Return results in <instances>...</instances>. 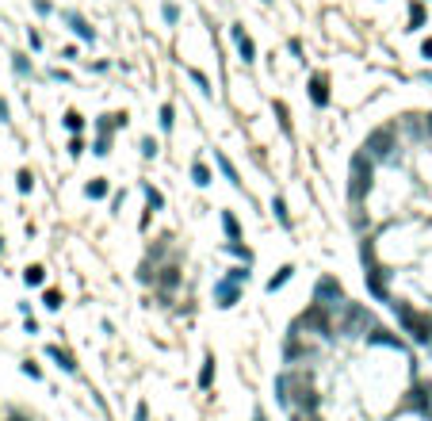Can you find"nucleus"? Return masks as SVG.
<instances>
[{
	"label": "nucleus",
	"mask_w": 432,
	"mask_h": 421,
	"mask_svg": "<svg viewBox=\"0 0 432 421\" xmlns=\"http://www.w3.org/2000/svg\"><path fill=\"white\" fill-rule=\"evenodd\" d=\"M268 4H272V0H268Z\"/></svg>",
	"instance_id": "nucleus-37"
},
{
	"label": "nucleus",
	"mask_w": 432,
	"mask_h": 421,
	"mask_svg": "<svg viewBox=\"0 0 432 421\" xmlns=\"http://www.w3.org/2000/svg\"><path fill=\"white\" fill-rule=\"evenodd\" d=\"M69 153H73V157H81V153H84V142L77 138V134H73V142H69Z\"/></svg>",
	"instance_id": "nucleus-32"
},
{
	"label": "nucleus",
	"mask_w": 432,
	"mask_h": 421,
	"mask_svg": "<svg viewBox=\"0 0 432 421\" xmlns=\"http://www.w3.org/2000/svg\"><path fill=\"white\" fill-rule=\"evenodd\" d=\"M398 406H402V410H413V413H424V418H432V380H429V375L417 372L413 380H409V387L402 391ZM398 406H394V410H398Z\"/></svg>",
	"instance_id": "nucleus-3"
},
{
	"label": "nucleus",
	"mask_w": 432,
	"mask_h": 421,
	"mask_svg": "<svg viewBox=\"0 0 432 421\" xmlns=\"http://www.w3.org/2000/svg\"><path fill=\"white\" fill-rule=\"evenodd\" d=\"M42 306H46L50 314H58L61 306H66V295H61L58 288H42Z\"/></svg>",
	"instance_id": "nucleus-18"
},
{
	"label": "nucleus",
	"mask_w": 432,
	"mask_h": 421,
	"mask_svg": "<svg viewBox=\"0 0 432 421\" xmlns=\"http://www.w3.org/2000/svg\"><path fill=\"white\" fill-rule=\"evenodd\" d=\"M249 421H272L268 406H264V402H253V410H249Z\"/></svg>",
	"instance_id": "nucleus-25"
},
{
	"label": "nucleus",
	"mask_w": 432,
	"mask_h": 421,
	"mask_svg": "<svg viewBox=\"0 0 432 421\" xmlns=\"http://www.w3.org/2000/svg\"><path fill=\"white\" fill-rule=\"evenodd\" d=\"M226 253L237 256L242 265H249V268H253V249H249V245H242V241H226Z\"/></svg>",
	"instance_id": "nucleus-22"
},
{
	"label": "nucleus",
	"mask_w": 432,
	"mask_h": 421,
	"mask_svg": "<svg viewBox=\"0 0 432 421\" xmlns=\"http://www.w3.org/2000/svg\"><path fill=\"white\" fill-rule=\"evenodd\" d=\"M210 180H215V173H210L207 161H191V184H195V188H207Z\"/></svg>",
	"instance_id": "nucleus-15"
},
{
	"label": "nucleus",
	"mask_w": 432,
	"mask_h": 421,
	"mask_svg": "<svg viewBox=\"0 0 432 421\" xmlns=\"http://www.w3.org/2000/svg\"><path fill=\"white\" fill-rule=\"evenodd\" d=\"M291 280H295V265H279V268H275L272 276H268L264 291H268V295H275V291H283V288H287V283H291Z\"/></svg>",
	"instance_id": "nucleus-9"
},
{
	"label": "nucleus",
	"mask_w": 432,
	"mask_h": 421,
	"mask_svg": "<svg viewBox=\"0 0 432 421\" xmlns=\"http://www.w3.org/2000/svg\"><path fill=\"white\" fill-rule=\"evenodd\" d=\"M173 127H176V111H173V104H165V108H161V131H173Z\"/></svg>",
	"instance_id": "nucleus-23"
},
{
	"label": "nucleus",
	"mask_w": 432,
	"mask_h": 421,
	"mask_svg": "<svg viewBox=\"0 0 432 421\" xmlns=\"http://www.w3.org/2000/svg\"><path fill=\"white\" fill-rule=\"evenodd\" d=\"M391 310H394V322H398L402 337L413 348H421V353L432 356V314L424 310V306L409 303V299H394Z\"/></svg>",
	"instance_id": "nucleus-1"
},
{
	"label": "nucleus",
	"mask_w": 432,
	"mask_h": 421,
	"mask_svg": "<svg viewBox=\"0 0 432 421\" xmlns=\"http://www.w3.org/2000/svg\"><path fill=\"white\" fill-rule=\"evenodd\" d=\"M310 303L329 306V310H341V306L348 303V295H344V283L337 280V276H317V283H314V299H310Z\"/></svg>",
	"instance_id": "nucleus-4"
},
{
	"label": "nucleus",
	"mask_w": 432,
	"mask_h": 421,
	"mask_svg": "<svg viewBox=\"0 0 432 421\" xmlns=\"http://www.w3.org/2000/svg\"><path fill=\"white\" fill-rule=\"evenodd\" d=\"M371 180H375V161L367 149H360L356 157H352V169H348V199L352 203H364L367 191H371Z\"/></svg>",
	"instance_id": "nucleus-2"
},
{
	"label": "nucleus",
	"mask_w": 432,
	"mask_h": 421,
	"mask_svg": "<svg viewBox=\"0 0 432 421\" xmlns=\"http://www.w3.org/2000/svg\"><path fill=\"white\" fill-rule=\"evenodd\" d=\"M4 421H31V418H27V413H19V410H12V413H8V418H4Z\"/></svg>",
	"instance_id": "nucleus-34"
},
{
	"label": "nucleus",
	"mask_w": 432,
	"mask_h": 421,
	"mask_svg": "<svg viewBox=\"0 0 432 421\" xmlns=\"http://www.w3.org/2000/svg\"><path fill=\"white\" fill-rule=\"evenodd\" d=\"M215 165L222 169V176L230 180V188H237V191H242V173H237V165H233V161L222 153V149H215Z\"/></svg>",
	"instance_id": "nucleus-10"
},
{
	"label": "nucleus",
	"mask_w": 432,
	"mask_h": 421,
	"mask_svg": "<svg viewBox=\"0 0 432 421\" xmlns=\"http://www.w3.org/2000/svg\"><path fill=\"white\" fill-rule=\"evenodd\" d=\"M66 24H69V27H73V31H77V35H81V39H84V42H96V31H92V27H88V24H84V19H81V16H77V12H66Z\"/></svg>",
	"instance_id": "nucleus-17"
},
{
	"label": "nucleus",
	"mask_w": 432,
	"mask_h": 421,
	"mask_svg": "<svg viewBox=\"0 0 432 421\" xmlns=\"http://www.w3.org/2000/svg\"><path fill=\"white\" fill-rule=\"evenodd\" d=\"M84 196H88V199H108V196H111L108 176H92V180L84 184Z\"/></svg>",
	"instance_id": "nucleus-12"
},
{
	"label": "nucleus",
	"mask_w": 432,
	"mask_h": 421,
	"mask_svg": "<svg viewBox=\"0 0 432 421\" xmlns=\"http://www.w3.org/2000/svg\"><path fill=\"white\" fill-rule=\"evenodd\" d=\"M23 283H27V288H46V268H42V265H27L23 268Z\"/></svg>",
	"instance_id": "nucleus-19"
},
{
	"label": "nucleus",
	"mask_w": 432,
	"mask_h": 421,
	"mask_svg": "<svg viewBox=\"0 0 432 421\" xmlns=\"http://www.w3.org/2000/svg\"><path fill=\"white\" fill-rule=\"evenodd\" d=\"M230 35H233V42H237V54H242L245 62H253V58H257V46H253V39L242 31V27H230Z\"/></svg>",
	"instance_id": "nucleus-11"
},
{
	"label": "nucleus",
	"mask_w": 432,
	"mask_h": 421,
	"mask_svg": "<svg viewBox=\"0 0 432 421\" xmlns=\"http://www.w3.org/2000/svg\"><path fill=\"white\" fill-rule=\"evenodd\" d=\"M141 196H146V211L150 215H157V211H165V196H161L153 184H141Z\"/></svg>",
	"instance_id": "nucleus-14"
},
{
	"label": "nucleus",
	"mask_w": 432,
	"mask_h": 421,
	"mask_svg": "<svg viewBox=\"0 0 432 421\" xmlns=\"http://www.w3.org/2000/svg\"><path fill=\"white\" fill-rule=\"evenodd\" d=\"M16 180H19V191H23V196L35 188V176H31V169H19V176H16Z\"/></svg>",
	"instance_id": "nucleus-26"
},
{
	"label": "nucleus",
	"mask_w": 432,
	"mask_h": 421,
	"mask_svg": "<svg viewBox=\"0 0 432 421\" xmlns=\"http://www.w3.org/2000/svg\"><path fill=\"white\" fill-rule=\"evenodd\" d=\"M210 299H215V306L218 310H233V306L245 299V283H237V280H230V276H218L215 280V288H210Z\"/></svg>",
	"instance_id": "nucleus-6"
},
{
	"label": "nucleus",
	"mask_w": 432,
	"mask_h": 421,
	"mask_svg": "<svg viewBox=\"0 0 432 421\" xmlns=\"http://www.w3.org/2000/svg\"><path fill=\"white\" fill-rule=\"evenodd\" d=\"M215 383H218V360H215V353H203L199 375H195V387H199L203 395H210V391H215Z\"/></svg>",
	"instance_id": "nucleus-8"
},
{
	"label": "nucleus",
	"mask_w": 432,
	"mask_h": 421,
	"mask_svg": "<svg viewBox=\"0 0 432 421\" xmlns=\"http://www.w3.org/2000/svg\"><path fill=\"white\" fill-rule=\"evenodd\" d=\"M66 127H69V131H73V134H81L84 119H81V115H77V111H69V115H66Z\"/></svg>",
	"instance_id": "nucleus-27"
},
{
	"label": "nucleus",
	"mask_w": 432,
	"mask_h": 421,
	"mask_svg": "<svg viewBox=\"0 0 432 421\" xmlns=\"http://www.w3.org/2000/svg\"><path fill=\"white\" fill-rule=\"evenodd\" d=\"M0 253H4V241H0Z\"/></svg>",
	"instance_id": "nucleus-36"
},
{
	"label": "nucleus",
	"mask_w": 432,
	"mask_h": 421,
	"mask_svg": "<svg viewBox=\"0 0 432 421\" xmlns=\"http://www.w3.org/2000/svg\"><path fill=\"white\" fill-rule=\"evenodd\" d=\"M272 215L279 218L283 230H291V211H287V199L283 196H272Z\"/></svg>",
	"instance_id": "nucleus-20"
},
{
	"label": "nucleus",
	"mask_w": 432,
	"mask_h": 421,
	"mask_svg": "<svg viewBox=\"0 0 432 421\" xmlns=\"http://www.w3.org/2000/svg\"><path fill=\"white\" fill-rule=\"evenodd\" d=\"M23 333H31V337H39V333H42L39 318H23Z\"/></svg>",
	"instance_id": "nucleus-29"
},
{
	"label": "nucleus",
	"mask_w": 432,
	"mask_h": 421,
	"mask_svg": "<svg viewBox=\"0 0 432 421\" xmlns=\"http://www.w3.org/2000/svg\"><path fill=\"white\" fill-rule=\"evenodd\" d=\"M310 100H314L317 108H325V104H329V84H325V77L317 73L314 81H310Z\"/></svg>",
	"instance_id": "nucleus-16"
},
{
	"label": "nucleus",
	"mask_w": 432,
	"mask_h": 421,
	"mask_svg": "<svg viewBox=\"0 0 432 421\" xmlns=\"http://www.w3.org/2000/svg\"><path fill=\"white\" fill-rule=\"evenodd\" d=\"M191 81H195V84H199V88H203V96H210V81H207V77L199 73V69H191Z\"/></svg>",
	"instance_id": "nucleus-28"
},
{
	"label": "nucleus",
	"mask_w": 432,
	"mask_h": 421,
	"mask_svg": "<svg viewBox=\"0 0 432 421\" xmlns=\"http://www.w3.org/2000/svg\"><path fill=\"white\" fill-rule=\"evenodd\" d=\"M421 54H424V58H432V39H424V46H421Z\"/></svg>",
	"instance_id": "nucleus-35"
},
{
	"label": "nucleus",
	"mask_w": 432,
	"mask_h": 421,
	"mask_svg": "<svg viewBox=\"0 0 432 421\" xmlns=\"http://www.w3.org/2000/svg\"><path fill=\"white\" fill-rule=\"evenodd\" d=\"M421 19H424V8H421V4H413V8H409V24L421 27Z\"/></svg>",
	"instance_id": "nucleus-31"
},
{
	"label": "nucleus",
	"mask_w": 432,
	"mask_h": 421,
	"mask_svg": "<svg viewBox=\"0 0 432 421\" xmlns=\"http://www.w3.org/2000/svg\"><path fill=\"white\" fill-rule=\"evenodd\" d=\"M19 372H23L31 383H42V380H46V372H42V364H39V360H31V356H27V360H19Z\"/></svg>",
	"instance_id": "nucleus-21"
},
{
	"label": "nucleus",
	"mask_w": 432,
	"mask_h": 421,
	"mask_svg": "<svg viewBox=\"0 0 432 421\" xmlns=\"http://www.w3.org/2000/svg\"><path fill=\"white\" fill-rule=\"evenodd\" d=\"M141 157H157V142L153 138H141Z\"/></svg>",
	"instance_id": "nucleus-30"
},
{
	"label": "nucleus",
	"mask_w": 432,
	"mask_h": 421,
	"mask_svg": "<svg viewBox=\"0 0 432 421\" xmlns=\"http://www.w3.org/2000/svg\"><path fill=\"white\" fill-rule=\"evenodd\" d=\"M364 149L371 153V161H394V149H398V134L391 127H379V131L367 134Z\"/></svg>",
	"instance_id": "nucleus-5"
},
{
	"label": "nucleus",
	"mask_w": 432,
	"mask_h": 421,
	"mask_svg": "<svg viewBox=\"0 0 432 421\" xmlns=\"http://www.w3.org/2000/svg\"><path fill=\"white\" fill-rule=\"evenodd\" d=\"M165 19H168V24H176V19H180V12H176V4H168V8H165Z\"/></svg>",
	"instance_id": "nucleus-33"
},
{
	"label": "nucleus",
	"mask_w": 432,
	"mask_h": 421,
	"mask_svg": "<svg viewBox=\"0 0 432 421\" xmlns=\"http://www.w3.org/2000/svg\"><path fill=\"white\" fill-rule=\"evenodd\" d=\"M42 353H46V360H54V368H58L61 375H69V380H81L84 383V375H81V360H77V353L73 348H66V345H46L42 348Z\"/></svg>",
	"instance_id": "nucleus-7"
},
{
	"label": "nucleus",
	"mask_w": 432,
	"mask_h": 421,
	"mask_svg": "<svg viewBox=\"0 0 432 421\" xmlns=\"http://www.w3.org/2000/svg\"><path fill=\"white\" fill-rule=\"evenodd\" d=\"M134 421H153L150 402H146V398H138V402H134Z\"/></svg>",
	"instance_id": "nucleus-24"
},
{
	"label": "nucleus",
	"mask_w": 432,
	"mask_h": 421,
	"mask_svg": "<svg viewBox=\"0 0 432 421\" xmlns=\"http://www.w3.org/2000/svg\"><path fill=\"white\" fill-rule=\"evenodd\" d=\"M218 223H222V230H226V241H242V223H237V215H233V211H222V215H218Z\"/></svg>",
	"instance_id": "nucleus-13"
}]
</instances>
